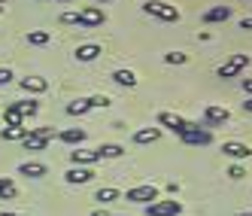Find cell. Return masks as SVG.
Returning <instances> with one entry per match:
<instances>
[{
	"instance_id": "cell-1",
	"label": "cell",
	"mask_w": 252,
	"mask_h": 216,
	"mask_svg": "<svg viewBox=\"0 0 252 216\" xmlns=\"http://www.w3.org/2000/svg\"><path fill=\"white\" fill-rule=\"evenodd\" d=\"M143 12L155 15V19H161V22H179V9L164 3V0H146V3H143Z\"/></svg>"
},
{
	"instance_id": "cell-2",
	"label": "cell",
	"mask_w": 252,
	"mask_h": 216,
	"mask_svg": "<svg viewBox=\"0 0 252 216\" xmlns=\"http://www.w3.org/2000/svg\"><path fill=\"white\" fill-rule=\"evenodd\" d=\"M249 55H231L219 70H216V73H219V79H234V76H237V73H243V70L249 67Z\"/></svg>"
},
{
	"instance_id": "cell-3",
	"label": "cell",
	"mask_w": 252,
	"mask_h": 216,
	"mask_svg": "<svg viewBox=\"0 0 252 216\" xmlns=\"http://www.w3.org/2000/svg\"><path fill=\"white\" fill-rule=\"evenodd\" d=\"M183 213V204L179 201H152L146 204V216H179Z\"/></svg>"
},
{
	"instance_id": "cell-4",
	"label": "cell",
	"mask_w": 252,
	"mask_h": 216,
	"mask_svg": "<svg viewBox=\"0 0 252 216\" xmlns=\"http://www.w3.org/2000/svg\"><path fill=\"white\" fill-rule=\"evenodd\" d=\"M158 122L164 125V128H170L173 134H183V131H189V128H191V122H189V119L176 116V113H167V110H164V113H158Z\"/></svg>"
},
{
	"instance_id": "cell-5",
	"label": "cell",
	"mask_w": 252,
	"mask_h": 216,
	"mask_svg": "<svg viewBox=\"0 0 252 216\" xmlns=\"http://www.w3.org/2000/svg\"><path fill=\"white\" fill-rule=\"evenodd\" d=\"M103 22H106V12L100 6H85V9H79V25L82 28H97Z\"/></svg>"
},
{
	"instance_id": "cell-6",
	"label": "cell",
	"mask_w": 252,
	"mask_h": 216,
	"mask_svg": "<svg viewBox=\"0 0 252 216\" xmlns=\"http://www.w3.org/2000/svg\"><path fill=\"white\" fill-rule=\"evenodd\" d=\"M70 161H73V168H92L94 161H100V155H97V149H82V146H76L73 152H70Z\"/></svg>"
},
{
	"instance_id": "cell-7",
	"label": "cell",
	"mask_w": 252,
	"mask_h": 216,
	"mask_svg": "<svg viewBox=\"0 0 252 216\" xmlns=\"http://www.w3.org/2000/svg\"><path fill=\"white\" fill-rule=\"evenodd\" d=\"M179 137H183L186 143H191V146H207V143H213V134L207 128H197V125H191V128L183 131Z\"/></svg>"
},
{
	"instance_id": "cell-8",
	"label": "cell",
	"mask_w": 252,
	"mask_h": 216,
	"mask_svg": "<svg viewBox=\"0 0 252 216\" xmlns=\"http://www.w3.org/2000/svg\"><path fill=\"white\" fill-rule=\"evenodd\" d=\"M128 201L152 204V201H158V189L155 186H134V189H128Z\"/></svg>"
},
{
	"instance_id": "cell-9",
	"label": "cell",
	"mask_w": 252,
	"mask_h": 216,
	"mask_svg": "<svg viewBox=\"0 0 252 216\" xmlns=\"http://www.w3.org/2000/svg\"><path fill=\"white\" fill-rule=\"evenodd\" d=\"M204 119H207V125H225V122L231 119V113H228V107L207 104V107H204Z\"/></svg>"
},
{
	"instance_id": "cell-10",
	"label": "cell",
	"mask_w": 252,
	"mask_h": 216,
	"mask_svg": "<svg viewBox=\"0 0 252 216\" xmlns=\"http://www.w3.org/2000/svg\"><path fill=\"white\" fill-rule=\"evenodd\" d=\"M222 152H225L228 158H234V161H243V158L252 155V149L246 146V143H240V140H228L225 146H222Z\"/></svg>"
},
{
	"instance_id": "cell-11",
	"label": "cell",
	"mask_w": 252,
	"mask_h": 216,
	"mask_svg": "<svg viewBox=\"0 0 252 216\" xmlns=\"http://www.w3.org/2000/svg\"><path fill=\"white\" fill-rule=\"evenodd\" d=\"M94 174H92V168H70L67 174H64V180L70 186H82V183H88Z\"/></svg>"
},
{
	"instance_id": "cell-12",
	"label": "cell",
	"mask_w": 252,
	"mask_h": 216,
	"mask_svg": "<svg viewBox=\"0 0 252 216\" xmlns=\"http://www.w3.org/2000/svg\"><path fill=\"white\" fill-rule=\"evenodd\" d=\"M85 128H64V131H58V140H64V143H73V146H82L85 143Z\"/></svg>"
},
{
	"instance_id": "cell-13",
	"label": "cell",
	"mask_w": 252,
	"mask_h": 216,
	"mask_svg": "<svg viewBox=\"0 0 252 216\" xmlns=\"http://www.w3.org/2000/svg\"><path fill=\"white\" fill-rule=\"evenodd\" d=\"M22 88H25V92H31V95H43L46 88H49V79H43V76H25L22 79Z\"/></svg>"
},
{
	"instance_id": "cell-14",
	"label": "cell",
	"mask_w": 252,
	"mask_h": 216,
	"mask_svg": "<svg viewBox=\"0 0 252 216\" xmlns=\"http://www.w3.org/2000/svg\"><path fill=\"white\" fill-rule=\"evenodd\" d=\"M12 110L19 113L22 119H28V116H37V113H40V104L33 101V98H31V101H12Z\"/></svg>"
},
{
	"instance_id": "cell-15",
	"label": "cell",
	"mask_w": 252,
	"mask_h": 216,
	"mask_svg": "<svg viewBox=\"0 0 252 216\" xmlns=\"http://www.w3.org/2000/svg\"><path fill=\"white\" fill-rule=\"evenodd\" d=\"M19 174L31 177V180H40V177H46V165L43 161H25V165H19Z\"/></svg>"
},
{
	"instance_id": "cell-16",
	"label": "cell",
	"mask_w": 252,
	"mask_h": 216,
	"mask_svg": "<svg viewBox=\"0 0 252 216\" xmlns=\"http://www.w3.org/2000/svg\"><path fill=\"white\" fill-rule=\"evenodd\" d=\"M97 55H103V49L97 43H85V46L76 49V61H94Z\"/></svg>"
},
{
	"instance_id": "cell-17",
	"label": "cell",
	"mask_w": 252,
	"mask_h": 216,
	"mask_svg": "<svg viewBox=\"0 0 252 216\" xmlns=\"http://www.w3.org/2000/svg\"><path fill=\"white\" fill-rule=\"evenodd\" d=\"M228 19H231V6H213V9L204 12V22L207 25H213V22H228Z\"/></svg>"
},
{
	"instance_id": "cell-18",
	"label": "cell",
	"mask_w": 252,
	"mask_h": 216,
	"mask_svg": "<svg viewBox=\"0 0 252 216\" xmlns=\"http://www.w3.org/2000/svg\"><path fill=\"white\" fill-rule=\"evenodd\" d=\"M22 143H25V149H28V152H40V149H46V146H49V140H46V137H40V134H33V131H31Z\"/></svg>"
},
{
	"instance_id": "cell-19",
	"label": "cell",
	"mask_w": 252,
	"mask_h": 216,
	"mask_svg": "<svg viewBox=\"0 0 252 216\" xmlns=\"http://www.w3.org/2000/svg\"><path fill=\"white\" fill-rule=\"evenodd\" d=\"M113 82H116V85H125V88H134V85H137V73H134V70H116V73H113Z\"/></svg>"
},
{
	"instance_id": "cell-20",
	"label": "cell",
	"mask_w": 252,
	"mask_h": 216,
	"mask_svg": "<svg viewBox=\"0 0 252 216\" xmlns=\"http://www.w3.org/2000/svg\"><path fill=\"white\" fill-rule=\"evenodd\" d=\"M161 137V128H140L134 131V143H155Z\"/></svg>"
},
{
	"instance_id": "cell-21",
	"label": "cell",
	"mask_w": 252,
	"mask_h": 216,
	"mask_svg": "<svg viewBox=\"0 0 252 216\" xmlns=\"http://www.w3.org/2000/svg\"><path fill=\"white\" fill-rule=\"evenodd\" d=\"M97 155H100V158H119V155H125V149L119 146V143H100V146H97Z\"/></svg>"
},
{
	"instance_id": "cell-22",
	"label": "cell",
	"mask_w": 252,
	"mask_h": 216,
	"mask_svg": "<svg viewBox=\"0 0 252 216\" xmlns=\"http://www.w3.org/2000/svg\"><path fill=\"white\" fill-rule=\"evenodd\" d=\"M88 110H92V101H88V98H79L73 104H67V116H82Z\"/></svg>"
},
{
	"instance_id": "cell-23",
	"label": "cell",
	"mask_w": 252,
	"mask_h": 216,
	"mask_svg": "<svg viewBox=\"0 0 252 216\" xmlns=\"http://www.w3.org/2000/svg\"><path fill=\"white\" fill-rule=\"evenodd\" d=\"M28 134H31V128H25V125H19V128H9V125H6V128L0 131V137H3V140H25Z\"/></svg>"
},
{
	"instance_id": "cell-24",
	"label": "cell",
	"mask_w": 252,
	"mask_h": 216,
	"mask_svg": "<svg viewBox=\"0 0 252 216\" xmlns=\"http://www.w3.org/2000/svg\"><path fill=\"white\" fill-rule=\"evenodd\" d=\"M49 40H52L49 31H28V43H31V46H46Z\"/></svg>"
},
{
	"instance_id": "cell-25",
	"label": "cell",
	"mask_w": 252,
	"mask_h": 216,
	"mask_svg": "<svg viewBox=\"0 0 252 216\" xmlns=\"http://www.w3.org/2000/svg\"><path fill=\"white\" fill-rule=\"evenodd\" d=\"M15 195H19L15 183H12V180H6V177H0V198L6 201V198H15Z\"/></svg>"
},
{
	"instance_id": "cell-26",
	"label": "cell",
	"mask_w": 252,
	"mask_h": 216,
	"mask_svg": "<svg viewBox=\"0 0 252 216\" xmlns=\"http://www.w3.org/2000/svg\"><path fill=\"white\" fill-rule=\"evenodd\" d=\"M119 195H122L119 189H113V186H106V189H97V201H100V204H106V201H116Z\"/></svg>"
},
{
	"instance_id": "cell-27",
	"label": "cell",
	"mask_w": 252,
	"mask_h": 216,
	"mask_svg": "<svg viewBox=\"0 0 252 216\" xmlns=\"http://www.w3.org/2000/svg\"><path fill=\"white\" fill-rule=\"evenodd\" d=\"M164 61H167V64H186V61H189V55H186V52H167Z\"/></svg>"
},
{
	"instance_id": "cell-28",
	"label": "cell",
	"mask_w": 252,
	"mask_h": 216,
	"mask_svg": "<svg viewBox=\"0 0 252 216\" xmlns=\"http://www.w3.org/2000/svg\"><path fill=\"white\" fill-rule=\"evenodd\" d=\"M61 25H79V12H73V9L61 12Z\"/></svg>"
},
{
	"instance_id": "cell-29",
	"label": "cell",
	"mask_w": 252,
	"mask_h": 216,
	"mask_svg": "<svg viewBox=\"0 0 252 216\" xmlns=\"http://www.w3.org/2000/svg\"><path fill=\"white\" fill-rule=\"evenodd\" d=\"M33 134H40V137H46V140H52V137H58V131L55 128H31Z\"/></svg>"
},
{
	"instance_id": "cell-30",
	"label": "cell",
	"mask_w": 252,
	"mask_h": 216,
	"mask_svg": "<svg viewBox=\"0 0 252 216\" xmlns=\"http://www.w3.org/2000/svg\"><path fill=\"white\" fill-rule=\"evenodd\" d=\"M228 177H231V180H243V177H246V171H243L240 165H231V168H228Z\"/></svg>"
},
{
	"instance_id": "cell-31",
	"label": "cell",
	"mask_w": 252,
	"mask_h": 216,
	"mask_svg": "<svg viewBox=\"0 0 252 216\" xmlns=\"http://www.w3.org/2000/svg\"><path fill=\"white\" fill-rule=\"evenodd\" d=\"M15 76H12V70L9 67H0V85H9Z\"/></svg>"
},
{
	"instance_id": "cell-32",
	"label": "cell",
	"mask_w": 252,
	"mask_h": 216,
	"mask_svg": "<svg viewBox=\"0 0 252 216\" xmlns=\"http://www.w3.org/2000/svg\"><path fill=\"white\" fill-rule=\"evenodd\" d=\"M88 101H92V107H106V104H110L106 95H94V98H88Z\"/></svg>"
},
{
	"instance_id": "cell-33",
	"label": "cell",
	"mask_w": 252,
	"mask_h": 216,
	"mask_svg": "<svg viewBox=\"0 0 252 216\" xmlns=\"http://www.w3.org/2000/svg\"><path fill=\"white\" fill-rule=\"evenodd\" d=\"M240 31H252V15H246V19H240Z\"/></svg>"
},
{
	"instance_id": "cell-34",
	"label": "cell",
	"mask_w": 252,
	"mask_h": 216,
	"mask_svg": "<svg viewBox=\"0 0 252 216\" xmlns=\"http://www.w3.org/2000/svg\"><path fill=\"white\" fill-rule=\"evenodd\" d=\"M243 92H246V95H252V79H243Z\"/></svg>"
},
{
	"instance_id": "cell-35",
	"label": "cell",
	"mask_w": 252,
	"mask_h": 216,
	"mask_svg": "<svg viewBox=\"0 0 252 216\" xmlns=\"http://www.w3.org/2000/svg\"><path fill=\"white\" fill-rule=\"evenodd\" d=\"M243 110H246V113H252V98H246V104H243Z\"/></svg>"
},
{
	"instance_id": "cell-36",
	"label": "cell",
	"mask_w": 252,
	"mask_h": 216,
	"mask_svg": "<svg viewBox=\"0 0 252 216\" xmlns=\"http://www.w3.org/2000/svg\"><path fill=\"white\" fill-rule=\"evenodd\" d=\"M92 216H110V210H103V207H100V210H94Z\"/></svg>"
},
{
	"instance_id": "cell-37",
	"label": "cell",
	"mask_w": 252,
	"mask_h": 216,
	"mask_svg": "<svg viewBox=\"0 0 252 216\" xmlns=\"http://www.w3.org/2000/svg\"><path fill=\"white\" fill-rule=\"evenodd\" d=\"M0 216H22V213H9V210H3V213H0Z\"/></svg>"
},
{
	"instance_id": "cell-38",
	"label": "cell",
	"mask_w": 252,
	"mask_h": 216,
	"mask_svg": "<svg viewBox=\"0 0 252 216\" xmlns=\"http://www.w3.org/2000/svg\"><path fill=\"white\" fill-rule=\"evenodd\" d=\"M94 3H113V0H94Z\"/></svg>"
},
{
	"instance_id": "cell-39",
	"label": "cell",
	"mask_w": 252,
	"mask_h": 216,
	"mask_svg": "<svg viewBox=\"0 0 252 216\" xmlns=\"http://www.w3.org/2000/svg\"><path fill=\"white\" fill-rule=\"evenodd\" d=\"M240 216H252V210H243V213H240Z\"/></svg>"
},
{
	"instance_id": "cell-40",
	"label": "cell",
	"mask_w": 252,
	"mask_h": 216,
	"mask_svg": "<svg viewBox=\"0 0 252 216\" xmlns=\"http://www.w3.org/2000/svg\"><path fill=\"white\" fill-rule=\"evenodd\" d=\"M6 3H9V0H0V6H6Z\"/></svg>"
}]
</instances>
